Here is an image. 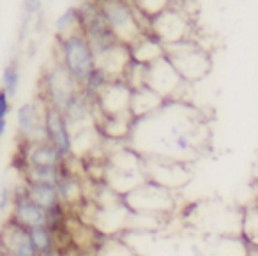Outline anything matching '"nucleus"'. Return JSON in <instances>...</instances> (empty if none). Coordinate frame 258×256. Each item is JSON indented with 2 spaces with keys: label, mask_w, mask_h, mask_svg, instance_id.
<instances>
[{
  "label": "nucleus",
  "mask_w": 258,
  "mask_h": 256,
  "mask_svg": "<svg viewBox=\"0 0 258 256\" xmlns=\"http://www.w3.org/2000/svg\"><path fill=\"white\" fill-rule=\"evenodd\" d=\"M209 142L205 118L184 101H168L152 115L135 120L129 147L142 157L189 163Z\"/></svg>",
  "instance_id": "nucleus-1"
},
{
  "label": "nucleus",
  "mask_w": 258,
  "mask_h": 256,
  "mask_svg": "<svg viewBox=\"0 0 258 256\" xmlns=\"http://www.w3.org/2000/svg\"><path fill=\"white\" fill-rule=\"evenodd\" d=\"M145 180V159L137 150L125 145L108 152L104 161V184L115 195H127Z\"/></svg>",
  "instance_id": "nucleus-2"
},
{
  "label": "nucleus",
  "mask_w": 258,
  "mask_h": 256,
  "mask_svg": "<svg viewBox=\"0 0 258 256\" xmlns=\"http://www.w3.org/2000/svg\"><path fill=\"white\" fill-rule=\"evenodd\" d=\"M99 13L118 43L131 46L149 30V22L129 0H96Z\"/></svg>",
  "instance_id": "nucleus-3"
},
{
  "label": "nucleus",
  "mask_w": 258,
  "mask_h": 256,
  "mask_svg": "<svg viewBox=\"0 0 258 256\" xmlns=\"http://www.w3.org/2000/svg\"><path fill=\"white\" fill-rule=\"evenodd\" d=\"M58 41V64L69 73L73 80L80 85L87 82L92 71L97 68L96 55L90 48L87 37L82 32L68 37H57Z\"/></svg>",
  "instance_id": "nucleus-4"
},
{
  "label": "nucleus",
  "mask_w": 258,
  "mask_h": 256,
  "mask_svg": "<svg viewBox=\"0 0 258 256\" xmlns=\"http://www.w3.org/2000/svg\"><path fill=\"white\" fill-rule=\"evenodd\" d=\"M165 57L173 64L186 83H193L205 78L212 68L211 55L193 39L165 46Z\"/></svg>",
  "instance_id": "nucleus-5"
},
{
  "label": "nucleus",
  "mask_w": 258,
  "mask_h": 256,
  "mask_svg": "<svg viewBox=\"0 0 258 256\" xmlns=\"http://www.w3.org/2000/svg\"><path fill=\"white\" fill-rule=\"evenodd\" d=\"M122 202L127 207L129 212L133 214H145V216H158L165 217L175 209V196L173 191L154 182L145 180L133 191L122 196Z\"/></svg>",
  "instance_id": "nucleus-6"
},
{
  "label": "nucleus",
  "mask_w": 258,
  "mask_h": 256,
  "mask_svg": "<svg viewBox=\"0 0 258 256\" xmlns=\"http://www.w3.org/2000/svg\"><path fill=\"white\" fill-rule=\"evenodd\" d=\"M195 226L209 237L219 235H242V212H235L219 202H207L195 207Z\"/></svg>",
  "instance_id": "nucleus-7"
},
{
  "label": "nucleus",
  "mask_w": 258,
  "mask_h": 256,
  "mask_svg": "<svg viewBox=\"0 0 258 256\" xmlns=\"http://www.w3.org/2000/svg\"><path fill=\"white\" fill-rule=\"evenodd\" d=\"M149 32L163 46H172L191 39V20L182 9L172 4L168 9L149 20Z\"/></svg>",
  "instance_id": "nucleus-8"
},
{
  "label": "nucleus",
  "mask_w": 258,
  "mask_h": 256,
  "mask_svg": "<svg viewBox=\"0 0 258 256\" xmlns=\"http://www.w3.org/2000/svg\"><path fill=\"white\" fill-rule=\"evenodd\" d=\"M145 85L154 90L156 94H159L168 103V101H182L184 87L187 83L177 73L172 62L166 57H161L159 60L147 66Z\"/></svg>",
  "instance_id": "nucleus-9"
},
{
  "label": "nucleus",
  "mask_w": 258,
  "mask_h": 256,
  "mask_svg": "<svg viewBox=\"0 0 258 256\" xmlns=\"http://www.w3.org/2000/svg\"><path fill=\"white\" fill-rule=\"evenodd\" d=\"M80 85L69 76V73L60 64H55L48 69L41 82V92H43V103L51 108L64 111L71 99L80 92Z\"/></svg>",
  "instance_id": "nucleus-10"
},
{
  "label": "nucleus",
  "mask_w": 258,
  "mask_h": 256,
  "mask_svg": "<svg viewBox=\"0 0 258 256\" xmlns=\"http://www.w3.org/2000/svg\"><path fill=\"white\" fill-rule=\"evenodd\" d=\"M131 92L122 80H110L94 101V122L99 117H133Z\"/></svg>",
  "instance_id": "nucleus-11"
},
{
  "label": "nucleus",
  "mask_w": 258,
  "mask_h": 256,
  "mask_svg": "<svg viewBox=\"0 0 258 256\" xmlns=\"http://www.w3.org/2000/svg\"><path fill=\"white\" fill-rule=\"evenodd\" d=\"M145 159V177L149 182L166 187L170 191L182 187L189 182L191 171L187 170L186 163L161 157H144Z\"/></svg>",
  "instance_id": "nucleus-12"
},
{
  "label": "nucleus",
  "mask_w": 258,
  "mask_h": 256,
  "mask_svg": "<svg viewBox=\"0 0 258 256\" xmlns=\"http://www.w3.org/2000/svg\"><path fill=\"white\" fill-rule=\"evenodd\" d=\"M44 136L60 152L64 159L73 157V131L66 120L64 113L57 108H51L43 103Z\"/></svg>",
  "instance_id": "nucleus-13"
},
{
  "label": "nucleus",
  "mask_w": 258,
  "mask_h": 256,
  "mask_svg": "<svg viewBox=\"0 0 258 256\" xmlns=\"http://www.w3.org/2000/svg\"><path fill=\"white\" fill-rule=\"evenodd\" d=\"M0 247L11 256H39L30 240L29 230L13 219L0 228Z\"/></svg>",
  "instance_id": "nucleus-14"
},
{
  "label": "nucleus",
  "mask_w": 258,
  "mask_h": 256,
  "mask_svg": "<svg viewBox=\"0 0 258 256\" xmlns=\"http://www.w3.org/2000/svg\"><path fill=\"white\" fill-rule=\"evenodd\" d=\"M16 125H18L20 138L23 143H34L46 140L44 136V118L43 108L36 103H23L16 110Z\"/></svg>",
  "instance_id": "nucleus-15"
},
{
  "label": "nucleus",
  "mask_w": 258,
  "mask_h": 256,
  "mask_svg": "<svg viewBox=\"0 0 258 256\" xmlns=\"http://www.w3.org/2000/svg\"><path fill=\"white\" fill-rule=\"evenodd\" d=\"M11 219L22 224L23 228H34V226H43L48 224V214L27 195L25 189H18L13 196V214Z\"/></svg>",
  "instance_id": "nucleus-16"
},
{
  "label": "nucleus",
  "mask_w": 258,
  "mask_h": 256,
  "mask_svg": "<svg viewBox=\"0 0 258 256\" xmlns=\"http://www.w3.org/2000/svg\"><path fill=\"white\" fill-rule=\"evenodd\" d=\"M23 170L27 168H46V166H64L66 161L57 149L48 140L34 143H23Z\"/></svg>",
  "instance_id": "nucleus-17"
},
{
  "label": "nucleus",
  "mask_w": 258,
  "mask_h": 256,
  "mask_svg": "<svg viewBox=\"0 0 258 256\" xmlns=\"http://www.w3.org/2000/svg\"><path fill=\"white\" fill-rule=\"evenodd\" d=\"M165 103L166 101L152 89H149L147 85L140 87V89H135L131 92V115L135 120H140V118L149 117L159 108H163Z\"/></svg>",
  "instance_id": "nucleus-18"
},
{
  "label": "nucleus",
  "mask_w": 258,
  "mask_h": 256,
  "mask_svg": "<svg viewBox=\"0 0 258 256\" xmlns=\"http://www.w3.org/2000/svg\"><path fill=\"white\" fill-rule=\"evenodd\" d=\"M209 238V256H249V244L242 235H219Z\"/></svg>",
  "instance_id": "nucleus-19"
},
{
  "label": "nucleus",
  "mask_w": 258,
  "mask_h": 256,
  "mask_svg": "<svg viewBox=\"0 0 258 256\" xmlns=\"http://www.w3.org/2000/svg\"><path fill=\"white\" fill-rule=\"evenodd\" d=\"M55 185H57V191H58V195H60V200L66 209L83 202V182L80 180L78 175L68 166V161H66L64 168H62V173Z\"/></svg>",
  "instance_id": "nucleus-20"
},
{
  "label": "nucleus",
  "mask_w": 258,
  "mask_h": 256,
  "mask_svg": "<svg viewBox=\"0 0 258 256\" xmlns=\"http://www.w3.org/2000/svg\"><path fill=\"white\" fill-rule=\"evenodd\" d=\"M129 51H131V58L138 64L149 66L152 62L159 60L161 57H165V46L152 36L151 32H145L144 36L138 41H135L131 46H129Z\"/></svg>",
  "instance_id": "nucleus-21"
},
{
  "label": "nucleus",
  "mask_w": 258,
  "mask_h": 256,
  "mask_svg": "<svg viewBox=\"0 0 258 256\" xmlns=\"http://www.w3.org/2000/svg\"><path fill=\"white\" fill-rule=\"evenodd\" d=\"M29 235L39 256H58L57 233L50 224L29 228Z\"/></svg>",
  "instance_id": "nucleus-22"
},
{
  "label": "nucleus",
  "mask_w": 258,
  "mask_h": 256,
  "mask_svg": "<svg viewBox=\"0 0 258 256\" xmlns=\"http://www.w3.org/2000/svg\"><path fill=\"white\" fill-rule=\"evenodd\" d=\"M94 256H138L133 249L129 247L127 242L122 238V235H101L96 244Z\"/></svg>",
  "instance_id": "nucleus-23"
},
{
  "label": "nucleus",
  "mask_w": 258,
  "mask_h": 256,
  "mask_svg": "<svg viewBox=\"0 0 258 256\" xmlns=\"http://www.w3.org/2000/svg\"><path fill=\"white\" fill-rule=\"evenodd\" d=\"M83 29V16L80 13L78 6L68 8L57 20H55V30H57V37H68L73 34L82 32Z\"/></svg>",
  "instance_id": "nucleus-24"
},
{
  "label": "nucleus",
  "mask_w": 258,
  "mask_h": 256,
  "mask_svg": "<svg viewBox=\"0 0 258 256\" xmlns=\"http://www.w3.org/2000/svg\"><path fill=\"white\" fill-rule=\"evenodd\" d=\"M242 237L249 245L258 247V202L242 212Z\"/></svg>",
  "instance_id": "nucleus-25"
},
{
  "label": "nucleus",
  "mask_w": 258,
  "mask_h": 256,
  "mask_svg": "<svg viewBox=\"0 0 258 256\" xmlns=\"http://www.w3.org/2000/svg\"><path fill=\"white\" fill-rule=\"evenodd\" d=\"M129 2L137 8V11L140 13L147 22L173 4V0H129Z\"/></svg>",
  "instance_id": "nucleus-26"
},
{
  "label": "nucleus",
  "mask_w": 258,
  "mask_h": 256,
  "mask_svg": "<svg viewBox=\"0 0 258 256\" xmlns=\"http://www.w3.org/2000/svg\"><path fill=\"white\" fill-rule=\"evenodd\" d=\"M18 87H20V69L15 62L8 64L2 69V76H0V89L4 90L9 97H15L18 94Z\"/></svg>",
  "instance_id": "nucleus-27"
},
{
  "label": "nucleus",
  "mask_w": 258,
  "mask_h": 256,
  "mask_svg": "<svg viewBox=\"0 0 258 256\" xmlns=\"http://www.w3.org/2000/svg\"><path fill=\"white\" fill-rule=\"evenodd\" d=\"M64 166H46V168H27L25 180L32 182H48V184H57L58 177Z\"/></svg>",
  "instance_id": "nucleus-28"
},
{
  "label": "nucleus",
  "mask_w": 258,
  "mask_h": 256,
  "mask_svg": "<svg viewBox=\"0 0 258 256\" xmlns=\"http://www.w3.org/2000/svg\"><path fill=\"white\" fill-rule=\"evenodd\" d=\"M9 113H11V97L0 89V122H8Z\"/></svg>",
  "instance_id": "nucleus-29"
},
{
  "label": "nucleus",
  "mask_w": 258,
  "mask_h": 256,
  "mask_svg": "<svg viewBox=\"0 0 258 256\" xmlns=\"http://www.w3.org/2000/svg\"><path fill=\"white\" fill-rule=\"evenodd\" d=\"M13 203V196L9 187L4 184V182H0V212H6L9 205Z\"/></svg>",
  "instance_id": "nucleus-30"
},
{
  "label": "nucleus",
  "mask_w": 258,
  "mask_h": 256,
  "mask_svg": "<svg viewBox=\"0 0 258 256\" xmlns=\"http://www.w3.org/2000/svg\"><path fill=\"white\" fill-rule=\"evenodd\" d=\"M43 8V0H23V9L27 15H36Z\"/></svg>",
  "instance_id": "nucleus-31"
},
{
  "label": "nucleus",
  "mask_w": 258,
  "mask_h": 256,
  "mask_svg": "<svg viewBox=\"0 0 258 256\" xmlns=\"http://www.w3.org/2000/svg\"><path fill=\"white\" fill-rule=\"evenodd\" d=\"M0 256H11V254H8V252H6V251H4V249L0 247Z\"/></svg>",
  "instance_id": "nucleus-32"
}]
</instances>
